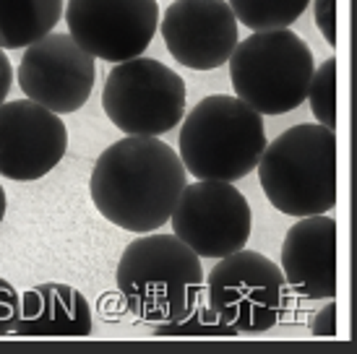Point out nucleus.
Masks as SVG:
<instances>
[{"label": "nucleus", "instance_id": "f257e3e1", "mask_svg": "<svg viewBox=\"0 0 357 354\" xmlns=\"http://www.w3.org/2000/svg\"><path fill=\"white\" fill-rule=\"evenodd\" d=\"M188 172L159 136H126L102 151L91 169V201L109 224L136 235L167 224Z\"/></svg>", "mask_w": 357, "mask_h": 354}, {"label": "nucleus", "instance_id": "f03ea898", "mask_svg": "<svg viewBox=\"0 0 357 354\" xmlns=\"http://www.w3.org/2000/svg\"><path fill=\"white\" fill-rule=\"evenodd\" d=\"M115 284L136 318L151 325L172 323L201 300L204 268L180 237L146 232L123 250Z\"/></svg>", "mask_w": 357, "mask_h": 354}, {"label": "nucleus", "instance_id": "7ed1b4c3", "mask_svg": "<svg viewBox=\"0 0 357 354\" xmlns=\"http://www.w3.org/2000/svg\"><path fill=\"white\" fill-rule=\"evenodd\" d=\"M256 169L268 203L287 217L326 214L337 203V136L321 123L266 141Z\"/></svg>", "mask_w": 357, "mask_h": 354}, {"label": "nucleus", "instance_id": "20e7f679", "mask_svg": "<svg viewBox=\"0 0 357 354\" xmlns=\"http://www.w3.org/2000/svg\"><path fill=\"white\" fill-rule=\"evenodd\" d=\"M180 162L196 180L235 183L256 169L266 146L264 115L229 94L204 97L180 128Z\"/></svg>", "mask_w": 357, "mask_h": 354}, {"label": "nucleus", "instance_id": "39448f33", "mask_svg": "<svg viewBox=\"0 0 357 354\" xmlns=\"http://www.w3.org/2000/svg\"><path fill=\"white\" fill-rule=\"evenodd\" d=\"M229 79L235 97L258 115H284L305 102L313 76V52L295 31H253L229 55Z\"/></svg>", "mask_w": 357, "mask_h": 354}, {"label": "nucleus", "instance_id": "423d86ee", "mask_svg": "<svg viewBox=\"0 0 357 354\" xmlns=\"http://www.w3.org/2000/svg\"><path fill=\"white\" fill-rule=\"evenodd\" d=\"M188 88L172 68L154 58L115 63L102 91L109 123L126 136H162L180 125Z\"/></svg>", "mask_w": 357, "mask_h": 354}, {"label": "nucleus", "instance_id": "0eeeda50", "mask_svg": "<svg viewBox=\"0 0 357 354\" xmlns=\"http://www.w3.org/2000/svg\"><path fill=\"white\" fill-rule=\"evenodd\" d=\"M206 305L238 334H264L287 310V282L271 258L240 247L204 276Z\"/></svg>", "mask_w": 357, "mask_h": 354}, {"label": "nucleus", "instance_id": "6e6552de", "mask_svg": "<svg viewBox=\"0 0 357 354\" xmlns=\"http://www.w3.org/2000/svg\"><path fill=\"white\" fill-rule=\"evenodd\" d=\"M172 232L199 258H225L245 247L253 229L248 198L225 180L185 183L169 214Z\"/></svg>", "mask_w": 357, "mask_h": 354}, {"label": "nucleus", "instance_id": "1a4fd4ad", "mask_svg": "<svg viewBox=\"0 0 357 354\" xmlns=\"http://www.w3.org/2000/svg\"><path fill=\"white\" fill-rule=\"evenodd\" d=\"M94 79V55L63 31H47L26 45L19 66V86L26 99L55 115H70L84 107L91 97Z\"/></svg>", "mask_w": 357, "mask_h": 354}, {"label": "nucleus", "instance_id": "9d476101", "mask_svg": "<svg viewBox=\"0 0 357 354\" xmlns=\"http://www.w3.org/2000/svg\"><path fill=\"white\" fill-rule=\"evenodd\" d=\"M68 34L89 55L123 63L146 52L159 26L157 0H68Z\"/></svg>", "mask_w": 357, "mask_h": 354}, {"label": "nucleus", "instance_id": "9b49d317", "mask_svg": "<svg viewBox=\"0 0 357 354\" xmlns=\"http://www.w3.org/2000/svg\"><path fill=\"white\" fill-rule=\"evenodd\" d=\"M66 148L68 128L60 115L31 99L0 105V177L40 180L58 167Z\"/></svg>", "mask_w": 357, "mask_h": 354}, {"label": "nucleus", "instance_id": "f8f14e48", "mask_svg": "<svg viewBox=\"0 0 357 354\" xmlns=\"http://www.w3.org/2000/svg\"><path fill=\"white\" fill-rule=\"evenodd\" d=\"M169 55L190 70L225 66L238 45V19L227 0H175L159 21Z\"/></svg>", "mask_w": 357, "mask_h": 354}, {"label": "nucleus", "instance_id": "ddd939ff", "mask_svg": "<svg viewBox=\"0 0 357 354\" xmlns=\"http://www.w3.org/2000/svg\"><path fill=\"white\" fill-rule=\"evenodd\" d=\"M279 268L292 292L331 300L337 295V222L326 214L300 217L284 235Z\"/></svg>", "mask_w": 357, "mask_h": 354}, {"label": "nucleus", "instance_id": "4468645a", "mask_svg": "<svg viewBox=\"0 0 357 354\" xmlns=\"http://www.w3.org/2000/svg\"><path fill=\"white\" fill-rule=\"evenodd\" d=\"M91 307L76 286L45 282L19 300L13 331L21 336H89Z\"/></svg>", "mask_w": 357, "mask_h": 354}, {"label": "nucleus", "instance_id": "2eb2a0df", "mask_svg": "<svg viewBox=\"0 0 357 354\" xmlns=\"http://www.w3.org/2000/svg\"><path fill=\"white\" fill-rule=\"evenodd\" d=\"M63 0H0V49H21L55 29Z\"/></svg>", "mask_w": 357, "mask_h": 354}, {"label": "nucleus", "instance_id": "dca6fc26", "mask_svg": "<svg viewBox=\"0 0 357 354\" xmlns=\"http://www.w3.org/2000/svg\"><path fill=\"white\" fill-rule=\"evenodd\" d=\"M238 24L250 31L287 29L305 13L310 0H227Z\"/></svg>", "mask_w": 357, "mask_h": 354}, {"label": "nucleus", "instance_id": "f3484780", "mask_svg": "<svg viewBox=\"0 0 357 354\" xmlns=\"http://www.w3.org/2000/svg\"><path fill=\"white\" fill-rule=\"evenodd\" d=\"M334 84H337V60L326 58L318 68H313V76H310L305 94V99L310 102V109H313V118L331 130H334V123H337Z\"/></svg>", "mask_w": 357, "mask_h": 354}, {"label": "nucleus", "instance_id": "a211bd4d", "mask_svg": "<svg viewBox=\"0 0 357 354\" xmlns=\"http://www.w3.org/2000/svg\"><path fill=\"white\" fill-rule=\"evenodd\" d=\"M157 336H238L235 328H229L225 321H219L214 310L206 302H196L188 315H183L172 323L154 325Z\"/></svg>", "mask_w": 357, "mask_h": 354}, {"label": "nucleus", "instance_id": "6ab92c4d", "mask_svg": "<svg viewBox=\"0 0 357 354\" xmlns=\"http://www.w3.org/2000/svg\"><path fill=\"white\" fill-rule=\"evenodd\" d=\"M19 292L6 279H0V336L13 331L19 318Z\"/></svg>", "mask_w": 357, "mask_h": 354}, {"label": "nucleus", "instance_id": "aec40b11", "mask_svg": "<svg viewBox=\"0 0 357 354\" xmlns=\"http://www.w3.org/2000/svg\"><path fill=\"white\" fill-rule=\"evenodd\" d=\"M313 19L326 45H337V24H334V0H313Z\"/></svg>", "mask_w": 357, "mask_h": 354}, {"label": "nucleus", "instance_id": "412c9836", "mask_svg": "<svg viewBox=\"0 0 357 354\" xmlns=\"http://www.w3.org/2000/svg\"><path fill=\"white\" fill-rule=\"evenodd\" d=\"M334 313H337L334 302H328V305L318 313V318L313 321V331H316L318 336H334Z\"/></svg>", "mask_w": 357, "mask_h": 354}, {"label": "nucleus", "instance_id": "4be33fe9", "mask_svg": "<svg viewBox=\"0 0 357 354\" xmlns=\"http://www.w3.org/2000/svg\"><path fill=\"white\" fill-rule=\"evenodd\" d=\"M10 84H13V70H10V60L6 58V52L0 49V105L6 102L10 91Z\"/></svg>", "mask_w": 357, "mask_h": 354}, {"label": "nucleus", "instance_id": "5701e85b", "mask_svg": "<svg viewBox=\"0 0 357 354\" xmlns=\"http://www.w3.org/2000/svg\"><path fill=\"white\" fill-rule=\"evenodd\" d=\"M6 208H8V201H6V190L0 185V224H3V219H6Z\"/></svg>", "mask_w": 357, "mask_h": 354}]
</instances>
